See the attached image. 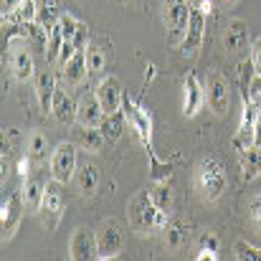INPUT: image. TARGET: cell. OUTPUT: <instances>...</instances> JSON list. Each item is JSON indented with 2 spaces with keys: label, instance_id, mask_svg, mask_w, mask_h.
Listing matches in <instances>:
<instances>
[{
  "label": "cell",
  "instance_id": "cell-1",
  "mask_svg": "<svg viewBox=\"0 0 261 261\" xmlns=\"http://www.w3.org/2000/svg\"><path fill=\"white\" fill-rule=\"evenodd\" d=\"M127 213H129V228H132L137 236H150V233L165 231V226L170 223V213H163V211L152 203L150 190H137V193L129 198Z\"/></svg>",
  "mask_w": 261,
  "mask_h": 261
},
{
  "label": "cell",
  "instance_id": "cell-2",
  "mask_svg": "<svg viewBox=\"0 0 261 261\" xmlns=\"http://www.w3.org/2000/svg\"><path fill=\"white\" fill-rule=\"evenodd\" d=\"M195 190L205 203H213L226 190V168L216 158H205L195 168Z\"/></svg>",
  "mask_w": 261,
  "mask_h": 261
},
{
  "label": "cell",
  "instance_id": "cell-3",
  "mask_svg": "<svg viewBox=\"0 0 261 261\" xmlns=\"http://www.w3.org/2000/svg\"><path fill=\"white\" fill-rule=\"evenodd\" d=\"M8 64L18 82H28L36 76V61H33L31 43L25 36H13L8 41Z\"/></svg>",
  "mask_w": 261,
  "mask_h": 261
},
{
  "label": "cell",
  "instance_id": "cell-4",
  "mask_svg": "<svg viewBox=\"0 0 261 261\" xmlns=\"http://www.w3.org/2000/svg\"><path fill=\"white\" fill-rule=\"evenodd\" d=\"M190 3L188 0H165L163 5V20H165V28H168V38L173 46H180L185 33H188V25H190Z\"/></svg>",
  "mask_w": 261,
  "mask_h": 261
},
{
  "label": "cell",
  "instance_id": "cell-5",
  "mask_svg": "<svg viewBox=\"0 0 261 261\" xmlns=\"http://www.w3.org/2000/svg\"><path fill=\"white\" fill-rule=\"evenodd\" d=\"M64 205H66V195H64V182H59V180H48V185H46V193H43V203H41V208H38V216H41V221H43V226L48 228V231H54L56 226H59V221H61V216H64Z\"/></svg>",
  "mask_w": 261,
  "mask_h": 261
},
{
  "label": "cell",
  "instance_id": "cell-6",
  "mask_svg": "<svg viewBox=\"0 0 261 261\" xmlns=\"http://www.w3.org/2000/svg\"><path fill=\"white\" fill-rule=\"evenodd\" d=\"M205 104L218 117H223L228 112V107H231V87H228L226 76L221 71H216V69L205 79Z\"/></svg>",
  "mask_w": 261,
  "mask_h": 261
},
{
  "label": "cell",
  "instance_id": "cell-7",
  "mask_svg": "<svg viewBox=\"0 0 261 261\" xmlns=\"http://www.w3.org/2000/svg\"><path fill=\"white\" fill-rule=\"evenodd\" d=\"M48 168H51V177L59 180V182H69L74 175H76V147L71 142H61L54 147L51 152V160H48Z\"/></svg>",
  "mask_w": 261,
  "mask_h": 261
},
{
  "label": "cell",
  "instance_id": "cell-8",
  "mask_svg": "<svg viewBox=\"0 0 261 261\" xmlns=\"http://www.w3.org/2000/svg\"><path fill=\"white\" fill-rule=\"evenodd\" d=\"M122 246H124V236H122V226L109 218L104 221L99 228H96V249H99V259H117L122 254Z\"/></svg>",
  "mask_w": 261,
  "mask_h": 261
},
{
  "label": "cell",
  "instance_id": "cell-9",
  "mask_svg": "<svg viewBox=\"0 0 261 261\" xmlns=\"http://www.w3.org/2000/svg\"><path fill=\"white\" fill-rule=\"evenodd\" d=\"M122 112L127 117V124L129 129H135V135L140 137V142L145 147H150V140H152V119H150V112L140 104H135L132 99H124L122 104Z\"/></svg>",
  "mask_w": 261,
  "mask_h": 261
},
{
  "label": "cell",
  "instance_id": "cell-10",
  "mask_svg": "<svg viewBox=\"0 0 261 261\" xmlns=\"http://www.w3.org/2000/svg\"><path fill=\"white\" fill-rule=\"evenodd\" d=\"M25 211H28V208H25V203H23L20 190L5 195V200H3V216H0V218H3V241H10V239L15 236V231H18V226H20Z\"/></svg>",
  "mask_w": 261,
  "mask_h": 261
},
{
  "label": "cell",
  "instance_id": "cell-11",
  "mask_svg": "<svg viewBox=\"0 0 261 261\" xmlns=\"http://www.w3.org/2000/svg\"><path fill=\"white\" fill-rule=\"evenodd\" d=\"M69 256L74 261H89L99 259V249H96V231L79 226L69 241Z\"/></svg>",
  "mask_w": 261,
  "mask_h": 261
},
{
  "label": "cell",
  "instance_id": "cell-12",
  "mask_svg": "<svg viewBox=\"0 0 261 261\" xmlns=\"http://www.w3.org/2000/svg\"><path fill=\"white\" fill-rule=\"evenodd\" d=\"M256 114H259V104L249 101L246 91H244V114H241V124H239V132L233 137V147L239 152L254 147V122H256Z\"/></svg>",
  "mask_w": 261,
  "mask_h": 261
},
{
  "label": "cell",
  "instance_id": "cell-13",
  "mask_svg": "<svg viewBox=\"0 0 261 261\" xmlns=\"http://www.w3.org/2000/svg\"><path fill=\"white\" fill-rule=\"evenodd\" d=\"M94 94H96V99H99L104 114L119 112L122 104H124V91H122V84H119L117 76H104V79L96 84Z\"/></svg>",
  "mask_w": 261,
  "mask_h": 261
},
{
  "label": "cell",
  "instance_id": "cell-14",
  "mask_svg": "<svg viewBox=\"0 0 261 261\" xmlns=\"http://www.w3.org/2000/svg\"><path fill=\"white\" fill-rule=\"evenodd\" d=\"M205 104V87H200L195 74H188L182 82V114L195 117Z\"/></svg>",
  "mask_w": 261,
  "mask_h": 261
},
{
  "label": "cell",
  "instance_id": "cell-15",
  "mask_svg": "<svg viewBox=\"0 0 261 261\" xmlns=\"http://www.w3.org/2000/svg\"><path fill=\"white\" fill-rule=\"evenodd\" d=\"M46 185L48 180L43 175L28 173L23 177V185H20V195H23V203L31 213H38L41 203H43V193H46Z\"/></svg>",
  "mask_w": 261,
  "mask_h": 261
},
{
  "label": "cell",
  "instance_id": "cell-16",
  "mask_svg": "<svg viewBox=\"0 0 261 261\" xmlns=\"http://www.w3.org/2000/svg\"><path fill=\"white\" fill-rule=\"evenodd\" d=\"M203 36H205V13H203V10H193V13H190L188 33H185L182 43L177 46V48L182 51V56L198 54V48H200V43H203Z\"/></svg>",
  "mask_w": 261,
  "mask_h": 261
},
{
  "label": "cell",
  "instance_id": "cell-17",
  "mask_svg": "<svg viewBox=\"0 0 261 261\" xmlns=\"http://www.w3.org/2000/svg\"><path fill=\"white\" fill-rule=\"evenodd\" d=\"M101 119H104V109H101L96 94H94V91L84 94V96L76 101V122H79L82 127H99Z\"/></svg>",
  "mask_w": 261,
  "mask_h": 261
},
{
  "label": "cell",
  "instance_id": "cell-18",
  "mask_svg": "<svg viewBox=\"0 0 261 261\" xmlns=\"http://www.w3.org/2000/svg\"><path fill=\"white\" fill-rule=\"evenodd\" d=\"M33 89H36V99H38V107L43 114L51 112V104H54V94H56V76L54 71L43 69V71H36L33 76Z\"/></svg>",
  "mask_w": 261,
  "mask_h": 261
},
{
  "label": "cell",
  "instance_id": "cell-19",
  "mask_svg": "<svg viewBox=\"0 0 261 261\" xmlns=\"http://www.w3.org/2000/svg\"><path fill=\"white\" fill-rule=\"evenodd\" d=\"M89 74V66H87V51H76L64 66H61V82L66 87H79Z\"/></svg>",
  "mask_w": 261,
  "mask_h": 261
},
{
  "label": "cell",
  "instance_id": "cell-20",
  "mask_svg": "<svg viewBox=\"0 0 261 261\" xmlns=\"http://www.w3.org/2000/svg\"><path fill=\"white\" fill-rule=\"evenodd\" d=\"M51 114H54L56 122H61V124H74V122H76V101L69 96V91L56 89L54 104H51Z\"/></svg>",
  "mask_w": 261,
  "mask_h": 261
},
{
  "label": "cell",
  "instance_id": "cell-21",
  "mask_svg": "<svg viewBox=\"0 0 261 261\" xmlns=\"http://www.w3.org/2000/svg\"><path fill=\"white\" fill-rule=\"evenodd\" d=\"M223 46L226 51H244L249 46V28L241 18H233L223 33Z\"/></svg>",
  "mask_w": 261,
  "mask_h": 261
},
{
  "label": "cell",
  "instance_id": "cell-22",
  "mask_svg": "<svg viewBox=\"0 0 261 261\" xmlns=\"http://www.w3.org/2000/svg\"><path fill=\"white\" fill-rule=\"evenodd\" d=\"M124 127H127V117H124L122 109H119V112H112V114H104V119H101V124H99L101 135H104L109 142H117V140L124 135Z\"/></svg>",
  "mask_w": 261,
  "mask_h": 261
},
{
  "label": "cell",
  "instance_id": "cell-23",
  "mask_svg": "<svg viewBox=\"0 0 261 261\" xmlns=\"http://www.w3.org/2000/svg\"><path fill=\"white\" fill-rule=\"evenodd\" d=\"M25 155L31 158L33 165L48 163V160H51V158H48V137H46L43 132H31V135H28V152H25Z\"/></svg>",
  "mask_w": 261,
  "mask_h": 261
},
{
  "label": "cell",
  "instance_id": "cell-24",
  "mask_svg": "<svg viewBox=\"0 0 261 261\" xmlns=\"http://www.w3.org/2000/svg\"><path fill=\"white\" fill-rule=\"evenodd\" d=\"M76 185H79V193L82 195H91L94 190H96V185H99V168L94 165V163H82L79 168H76Z\"/></svg>",
  "mask_w": 261,
  "mask_h": 261
},
{
  "label": "cell",
  "instance_id": "cell-25",
  "mask_svg": "<svg viewBox=\"0 0 261 261\" xmlns=\"http://www.w3.org/2000/svg\"><path fill=\"white\" fill-rule=\"evenodd\" d=\"M239 163H241V173H244V180H256L261 175V147H249V150H244L241 152V158H239Z\"/></svg>",
  "mask_w": 261,
  "mask_h": 261
},
{
  "label": "cell",
  "instance_id": "cell-26",
  "mask_svg": "<svg viewBox=\"0 0 261 261\" xmlns=\"http://www.w3.org/2000/svg\"><path fill=\"white\" fill-rule=\"evenodd\" d=\"M150 198H152V203H155L163 213H170V211H173V190H170V182L158 180V182L150 188Z\"/></svg>",
  "mask_w": 261,
  "mask_h": 261
},
{
  "label": "cell",
  "instance_id": "cell-27",
  "mask_svg": "<svg viewBox=\"0 0 261 261\" xmlns=\"http://www.w3.org/2000/svg\"><path fill=\"white\" fill-rule=\"evenodd\" d=\"M59 18H61V8H59V0H43L38 5V23L51 31L59 25Z\"/></svg>",
  "mask_w": 261,
  "mask_h": 261
},
{
  "label": "cell",
  "instance_id": "cell-28",
  "mask_svg": "<svg viewBox=\"0 0 261 261\" xmlns=\"http://www.w3.org/2000/svg\"><path fill=\"white\" fill-rule=\"evenodd\" d=\"M104 142H107V137L101 135L99 127H82V132H79V145H82L87 152H99V150L104 147Z\"/></svg>",
  "mask_w": 261,
  "mask_h": 261
},
{
  "label": "cell",
  "instance_id": "cell-29",
  "mask_svg": "<svg viewBox=\"0 0 261 261\" xmlns=\"http://www.w3.org/2000/svg\"><path fill=\"white\" fill-rule=\"evenodd\" d=\"M13 15H15V20H18L20 25L38 20V5H36V0H20L18 8L13 10Z\"/></svg>",
  "mask_w": 261,
  "mask_h": 261
},
{
  "label": "cell",
  "instance_id": "cell-30",
  "mask_svg": "<svg viewBox=\"0 0 261 261\" xmlns=\"http://www.w3.org/2000/svg\"><path fill=\"white\" fill-rule=\"evenodd\" d=\"M87 66L91 74H96V71H104V66H107V56H104V51L99 48V46H87Z\"/></svg>",
  "mask_w": 261,
  "mask_h": 261
},
{
  "label": "cell",
  "instance_id": "cell-31",
  "mask_svg": "<svg viewBox=\"0 0 261 261\" xmlns=\"http://www.w3.org/2000/svg\"><path fill=\"white\" fill-rule=\"evenodd\" d=\"M61 46H64V36H61V28L56 25V28H51V33H48V48H46V56H48L51 64L59 61Z\"/></svg>",
  "mask_w": 261,
  "mask_h": 261
},
{
  "label": "cell",
  "instance_id": "cell-32",
  "mask_svg": "<svg viewBox=\"0 0 261 261\" xmlns=\"http://www.w3.org/2000/svg\"><path fill=\"white\" fill-rule=\"evenodd\" d=\"M59 28H61V36H64V41L74 43V38H76V31H79V20H76L74 15H69V13H61V18H59Z\"/></svg>",
  "mask_w": 261,
  "mask_h": 261
},
{
  "label": "cell",
  "instance_id": "cell-33",
  "mask_svg": "<svg viewBox=\"0 0 261 261\" xmlns=\"http://www.w3.org/2000/svg\"><path fill=\"white\" fill-rule=\"evenodd\" d=\"M233 254H236V259H241V261H261V249L246 244V241H236Z\"/></svg>",
  "mask_w": 261,
  "mask_h": 261
},
{
  "label": "cell",
  "instance_id": "cell-34",
  "mask_svg": "<svg viewBox=\"0 0 261 261\" xmlns=\"http://www.w3.org/2000/svg\"><path fill=\"white\" fill-rule=\"evenodd\" d=\"M165 244L170 246V249H177L180 244H182V239H185V233H182V226L177 223V221H170L168 226H165Z\"/></svg>",
  "mask_w": 261,
  "mask_h": 261
},
{
  "label": "cell",
  "instance_id": "cell-35",
  "mask_svg": "<svg viewBox=\"0 0 261 261\" xmlns=\"http://www.w3.org/2000/svg\"><path fill=\"white\" fill-rule=\"evenodd\" d=\"M249 213H251V221L256 223V228L261 231V193L251 198V203H249Z\"/></svg>",
  "mask_w": 261,
  "mask_h": 261
},
{
  "label": "cell",
  "instance_id": "cell-36",
  "mask_svg": "<svg viewBox=\"0 0 261 261\" xmlns=\"http://www.w3.org/2000/svg\"><path fill=\"white\" fill-rule=\"evenodd\" d=\"M251 66H254V74H261V38L251 43Z\"/></svg>",
  "mask_w": 261,
  "mask_h": 261
},
{
  "label": "cell",
  "instance_id": "cell-37",
  "mask_svg": "<svg viewBox=\"0 0 261 261\" xmlns=\"http://www.w3.org/2000/svg\"><path fill=\"white\" fill-rule=\"evenodd\" d=\"M87 36H89L87 25H84V23H79V31H76V38H74V46H76V51H87V46H89Z\"/></svg>",
  "mask_w": 261,
  "mask_h": 261
},
{
  "label": "cell",
  "instance_id": "cell-38",
  "mask_svg": "<svg viewBox=\"0 0 261 261\" xmlns=\"http://www.w3.org/2000/svg\"><path fill=\"white\" fill-rule=\"evenodd\" d=\"M198 249H213V251H218V239L213 233H205V236H200Z\"/></svg>",
  "mask_w": 261,
  "mask_h": 261
},
{
  "label": "cell",
  "instance_id": "cell-39",
  "mask_svg": "<svg viewBox=\"0 0 261 261\" xmlns=\"http://www.w3.org/2000/svg\"><path fill=\"white\" fill-rule=\"evenodd\" d=\"M198 261H216L218 259V251H213V249H198V256H195Z\"/></svg>",
  "mask_w": 261,
  "mask_h": 261
},
{
  "label": "cell",
  "instance_id": "cell-40",
  "mask_svg": "<svg viewBox=\"0 0 261 261\" xmlns=\"http://www.w3.org/2000/svg\"><path fill=\"white\" fill-rule=\"evenodd\" d=\"M188 3H190L193 10H203L205 15L211 13V3H208V0H188Z\"/></svg>",
  "mask_w": 261,
  "mask_h": 261
},
{
  "label": "cell",
  "instance_id": "cell-41",
  "mask_svg": "<svg viewBox=\"0 0 261 261\" xmlns=\"http://www.w3.org/2000/svg\"><path fill=\"white\" fill-rule=\"evenodd\" d=\"M254 145L261 147V107H259V114H256V122H254Z\"/></svg>",
  "mask_w": 261,
  "mask_h": 261
},
{
  "label": "cell",
  "instance_id": "cell-42",
  "mask_svg": "<svg viewBox=\"0 0 261 261\" xmlns=\"http://www.w3.org/2000/svg\"><path fill=\"white\" fill-rule=\"evenodd\" d=\"M18 3H20V0H3V10H5V13H13V10L18 8Z\"/></svg>",
  "mask_w": 261,
  "mask_h": 261
},
{
  "label": "cell",
  "instance_id": "cell-43",
  "mask_svg": "<svg viewBox=\"0 0 261 261\" xmlns=\"http://www.w3.org/2000/svg\"><path fill=\"white\" fill-rule=\"evenodd\" d=\"M251 91L261 94V74H254V82H251Z\"/></svg>",
  "mask_w": 261,
  "mask_h": 261
},
{
  "label": "cell",
  "instance_id": "cell-44",
  "mask_svg": "<svg viewBox=\"0 0 261 261\" xmlns=\"http://www.w3.org/2000/svg\"><path fill=\"white\" fill-rule=\"evenodd\" d=\"M221 3H226V5H233V3H239V0H221Z\"/></svg>",
  "mask_w": 261,
  "mask_h": 261
},
{
  "label": "cell",
  "instance_id": "cell-45",
  "mask_svg": "<svg viewBox=\"0 0 261 261\" xmlns=\"http://www.w3.org/2000/svg\"><path fill=\"white\" fill-rule=\"evenodd\" d=\"M256 96H259V107H261V94H256Z\"/></svg>",
  "mask_w": 261,
  "mask_h": 261
}]
</instances>
